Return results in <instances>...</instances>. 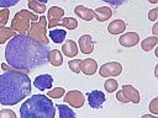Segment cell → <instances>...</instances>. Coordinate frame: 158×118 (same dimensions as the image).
<instances>
[{
  "label": "cell",
  "mask_w": 158,
  "mask_h": 118,
  "mask_svg": "<svg viewBox=\"0 0 158 118\" xmlns=\"http://www.w3.org/2000/svg\"><path fill=\"white\" fill-rule=\"evenodd\" d=\"M56 108H58L59 111V118H75V113L73 112V109H70L65 104H57Z\"/></svg>",
  "instance_id": "obj_24"
},
{
  "label": "cell",
  "mask_w": 158,
  "mask_h": 118,
  "mask_svg": "<svg viewBox=\"0 0 158 118\" xmlns=\"http://www.w3.org/2000/svg\"><path fill=\"white\" fill-rule=\"evenodd\" d=\"M63 100H64L65 103H68L73 108H80V107L84 106V102H85V97H84L83 92H80L78 90L68 91L64 95V98Z\"/></svg>",
  "instance_id": "obj_7"
},
{
  "label": "cell",
  "mask_w": 158,
  "mask_h": 118,
  "mask_svg": "<svg viewBox=\"0 0 158 118\" xmlns=\"http://www.w3.org/2000/svg\"><path fill=\"white\" fill-rule=\"evenodd\" d=\"M49 48L43 45L27 34H16L5 48V59L7 64L23 74L31 73L38 66L48 63Z\"/></svg>",
  "instance_id": "obj_1"
},
{
  "label": "cell",
  "mask_w": 158,
  "mask_h": 118,
  "mask_svg": "<svg viewBox=\"0 0 158 118\" xmlns=\"http://www.w3.org/2000/svg\"><path fill=\"white\" fill-rule=\"evenodd\" d=\"M152 32H153V36H154V37H157V36H158V23H157V22L153 25Z\"/></svg>",
  "instance_id": "obj_36"
},
{
  "label": "cell",
  "mask_w": 158,
  "mask_h": 118,
  "mask_svg": "<svg viewBox=\"0 0 158 118\" xmlns=\"http://www.w3.org/2000/svg\"><path fill=\"white\" fill-rule=\"evenodd\" d=\"M48 61L53 66H60L63 64V55L58 49H51L48 54Z\"/></svg>",
  "instance_id": "obj_19"
},
{
  "label": "cell",
  "mask_w": 158,
  "mask_h": 118,
  "mask_svg": "<svg viewBox=\"0 0 158 118\" xmlns=\"http://www.w3.org/2000/svg\"><path fill=\"white\" fill-rule=\"evenodd\" d=\"M141 118H157V116H151V114H143Z\"/></svg>",
  "instance_id": "obj_37"
},
{
  "label": "cell",
  "mask_w": 158,
  "mask_h": 118,
  "mask_svg": "<svg viewBox=\"0 0 158 118\" xmlns=\"http://www.w3.org/2000/svg\"><path fill=\"white\" fill-rule=\"evenodd\" d=\"M67 32L64 30H51L49 31V37L52 39V42L54 43H62L65 39Z\"/></svg>",
  "instance_id": "obj_23"
},
{
  "label": "cell",
  "mask_w": 158,
  "mask_h": 118,
  "mask_svg": "<svg viewBox=\"0 0 158 118\" xmlns=\"http://www.w3.org/2000/svg\"><path fill=\"white\" fill-rule=\"evenodd\" d=\"M31 80L19 70L0 75V104L15 106L31 93Z\"/></svg>",
  "instance_id": "obj_2"
},
{
  "label": "cell",
  "mask_w": 158,
  "mask_h": 118,
  "mask_svg": "<svg viewBox=\"0 0 158 118\" xmlns=\"http://www.w3.org/2000/svg\"><path fill=\"white\" fill-rule=\"evenodd\" d=\"M57 26H63L67 30H75L78 27V21L74 17H63L56 23L54 27H57Z\"/></svg>",
  "instance_id": "obj_20"
},
{
  "label": "cell",
  "mask_w": 158,
  "mask_h": 118,
  "mask_svg": "<svg viewBox=\"0 0 158 118\" xmlns=\"http://www.w3.org/2000/svg\"><path fill=\"white\" fill-rule=\"evenodd\" d=\"M16 4H17V0H14V1H4V0H0V6H2L5 9H7L10 6H14Z\"/></svg>",
  "instance_id": "obj_34"
},
{
  "label": "cell",
  "mask_w": 158,
  "mask_h": 118,
  "mask_svg": "<svg viewBox=\"0 0 158 118\" xmlns=\"http://www.w3.org/2000/svg\"><path fill=\"white\" fill-rule=\"evenodd\" d=\"M63 16H64V10L62 7H59V6H52V7H49L48 14H47V26H48V28L49 30H53L54 26H56V23L60 18H63Z\"/></svg>",
  "instance_id": "obj_8"
},
{
  "label": "cell",
  "mask_w": 158,
  "mask_h": 118,
  "mask_svg": "<svg viewBox=\"0 0 158 118\" xmlns=\"http://www.w3.org/2000/svg\"><path fill=\"white\" fill-rule=\"evenodd\" d=\"M79 49L83 54H91L94 50V41L90 34H83L79 38Z\"/></svg>",
  "instance_id": "obj_11"
},
{
  "label": "cell",
  "mask_w": 158,
  "mask_h": 118,
  "mask_svg": "<svg viewBox=\"0 0 158 118\" xmlns=\"http://www.w3.org/2000/svg\"><path fill=\"white\" fill-rule=\"evenodd\" d=\"M46 27H47V18L44 16H41L38 18V21L31 22L27 36L31 39H33V41L43 44V45H48L49 39L47 37V28Z\"/></svg>",
  "instance_id": "obj_5"
},
{
  "label": "cell",
  "mask_w": 158,
  "mask_h": 118,
  "mask_svg": "<svg viewBox=\"0 0 158 118\" xmlns=\"http://www.w3.org/2000/svg\"><path fill=\"white\" fill-rule=\"evenodd\" d=\"M149 111H151L154 116L158 114V97H154V98L151 101V103H149Z\"/></svg>",
  "instance_id": "obj_31"
},
{
  "label": "cell",
  "mask_w": 158,
  "mask_h": 118,
  "mask_svg": "<svg viewBox=\"0 0 158 118\" xmlns=\"http://www.w3.org/2000/svg\"><path fill=\"white\" fill-rule=\"evenodd\" d=\"M0 118H16V114L12 109H1L0 111Z\"/></svg>",
  "instance_id": "obj_30"
},
{
  "label": "cell",
  "mask_w": 158,
  "mask_h": 118,
  "mask_svg": "<svg viewBox=\"0 0 158 118\" xmlns=\"http://www.w3.org/2000/svg\"><path fill=\"white\" fill-rule=\"evenodd\" d=\"M74 12H75L77 16H79V17H80L81 20H84V21H90V20H93V17H94V11L90 10V9H88V7H85L84 5H78V6H75Z\"/></svg>",
  "instance_id": "obj_18"
},
{
  "label": "cell",
  "mask_w": 158,
  "mask_h": 118,
  "mask_svg": "<svg viewBox=\"0 0 158 118\" xmlns=\"http://www.w3.org/2000/svg\"><path fill=\"white\" fill-rule=\"evenodd\" d=\"M56 106L46 95H32L20 107V118H54Z\"/></svg>",
  "instance_id": "obj_3"
},
{
  "label": "cell",
  "mask_w": 158,
  "mask_h": 118,
  "mask_svg": "<svg viewBox=\"0 0 158 118\" xmlns=\"http://www.w3.org/2000/svg\"><path fill=\"white\" fill-rule=\"evenodd\" d=\"M94 11V16L95 18L99 21V22H104L106 20H109L111 16H112V10L107 6H100V7H96Z\"/></svg>",
  "instance_id": "obj_16"
},
{
  "label": "cell",
  "mask_w": 158,
  "mask_h": 118,
  "mask_svg": "<svg viewBox=\"0 0 158 118\" xmlns=\"http://www.w3.org/2000/svg\"><path fill=\"white\" fill-rule=\"evenodd\" d=\"M116 100H117L118 102H121V103H128V102H130V101L123 96V93H122L121 90L117 91V93H116Z\"/></svg>",
  "instance_id": "obj_33"
},
{
  "label": "cell",
  "mask_w": 158,
  "mask_h": 118,
  "mask_svg": "<svg viewBox=\"0 0 158 118\" xmlns=\"http://www.w3.org/2000/svg\"><path fill=\"white\" fill-rule=\"evenodd\" d=\"M52 84H53V79H52V76L48 75V74L40 75V76H37V77L35 79V81H33V85H35L38 90H41V91L47 90V88H51V87H52Z\"/></svg>",
  "instance_id": "obj_13"
},
{
  "label": "cell",
  "mask_w": 158,
  "mask_h": 118,
  "mask_svg": "<svg viewBox=\"0 0 158 118\" xmlns=\"http://www.w3.org/2000/svg\"><path fill=\"white\" fill-rule=\"evenodd\" d=\"M126 30V23L123 20H114L111 23H109L107 26V31L109 33L111 34H120V33H123Z\"/></svg>",
  "instance_id": "obj_17"
},
{
  "label": "cell",
  "mask_w": 158,
  "mask_h": 118,
  "mask_svg": "<svg viewBox=\"0 0 158 118\" xmlns=\"http://www.w3.org/2000/svg\"><path fill=\"white\" fill-rule=\"evenodd\" d=\"M138 42H139V34L136 32H127L118 38V43L126 48L135 47L136 44H138Z\"/></svg>",
  "instance_id": "obj_10"
},
{
  "label": "cell",
  "mask_w": 158,
  "mask_h": 118,
  "mask_svg": "<svg viewBox=\"0 0 158 118\" xmlns=\"http://www.w3.org/2000/svg\"><path fill=\"white\" fill-rule=\"evenodd\" d=\"M122 93L123 96L132 103H139V100H141V96H139V92L136 87H133L132 85H123L122 86Z\"/></svg>",
  "instance_id": "obj_12"
},
{
  "label": "cell",
  "mask_w": 158,
  "mask_h": 118,
  "mask_svg": "<svg viewBox=\"0 0 158 118\" xmlns=\"http://www.w3.org/2000/svg\"><path fill=\"white\" fill-rule=\"evenodd\" d=\"M0 66H1V69L5 71V73H10V71H15V69L14 68H11L10 65H7V64H5V63H2V64H0Z\"/></svg>",
  "instance_id": "obj_35"
},
{
  "label": "cell",
  "mask_w": 158,
  "mask_h": 118,
  "mask_svg": "<svg viewBox=\"0 0 158 118\" xmlns=\"http://www.w3.org/2000/svg\"><path fill=\"white\" fill-rule=\"evenodd\" d=\"M122 71V65L117 61H109L100 66L99 75L102 77H111V76H118Z\"/></svg>",
  "instance_id": "obj_6"
},
{
  "label": "cell",
  "mask_w": 158,
  "mask_h": 118,
  "mask_svg": "<svg viewBox=\"0 0 158 118\" xmlns=\"http://www.w3.org/2000/svg\"><path fill=\"white\" fill-rule=\"evenodd\" d=\"M64 95H65V90H64L63 87H56V88L48 91V93H47L46 96L49 97V98H60V97H63Z\"/></svg>",
  "instance_id": "obj_26"
},
{
  "label": "cell",
  "mask_w": 158,
  "mask_h": 118,
  "mask_svg": "<svg viewBox=\"0 0 158 118\" xmlns=\"http://www.w3.org/2000/svg\"><path fill=\"white\" fill-rule=\"evenodd\" d=\"M31 21H38V16L28 10H20L11 20V30L15 31L17 34H26L30 30Z\"/></svg>",
  "instance_id": "obj_4"
},
{
  "label": "cell",
  "mask_w": 158,
  "mask_h": 118,
  "mask_svg": "<svg viewBox=\"0 0 158 118\" xmlns=\"http://www.w3.org/2000/svg\"><path fill=\"white\" fill-rule=\"evenodd\" d=\"M80 71L84 73L85 75H94L98 71V64L94 59H84L80 63Z\"/></svg>",
  "instance_id": "obj_14"
},
{
  "label": "cell",
  "mask_w": 158,
  "mask_h": 118,
  "mask_svg": "<svg viewBox=\"0 0 158 118\" xmlns=\"http://www.w3.org/2000/svg\"><path fill=\"white\" fill-rule=\"evenodd\" d=\"M158 18V7H153L148 11V20L149 21H157Z\"/></svg>",
  "instance_id": "obj_32"
},
{
  "label": "cell",
  "mask_w": 158,
  "mask_h": 118,
  "mask_svg": "<svg viewBox=\"0 0 158 118\" xmlns=\"http://www.w3.org/2000/svg\"><path fill=\"white\" fill-rule=\"evenodd\" d=\"M62 53L64 55H67L68 58H74L78 54V45L72 39H67L64 42V44L62 45Z\"/></svg>",
  "instance_id": "obj_15"
},
{
  "label": "cell",
  "mask_w": 158,
  "mask_h": 118,
  "mask_svg": "<svg viewBox=\"0 0 158 118\" xmlns=\"http://www.w3.org/2000/svg\"><path fill=\"white\" fill-rule=\"evenodd\" d=\"M9 16H10V9L0 10V27H5V25L9 21Z\"/></svg>",
  "instance_id": "obj_29"
},
{
  "label": "cell",
  "mask_w": 158,
  "mask_h": 118,
  "mask_svg": "<svg viewBox=\"0 0 158 118\" xmlns=\"http://www.w3.org/2000/svg\"><path fill=\"white\" fill-rule=\"evenodd\" d=\"M30 10H33L36 14H43L46 11V2H40L36 0H30L27 2Z\"/></svg>",
  "instance_id": "obj_25"
},
{
  "label": "cell",
  "mask_w": 158,
  "mask_h": 118,
  "mask_svg": "<svg viewBox=\"0 0 158 118\" xmlns=\"http://www.w3.org/2000/svg\"><path fill=\"white\" fill-rule=\"evenodd\" d=\"M88 101H89V106L91 108H101V106L104 104L105 102V95L102 91H99V90H94V91H90L88 92Z\"/></svg>",
  "instance_id": "obj_9"
},
{
  "label": "cell",
  "mask_w": 158,
  "mask_h": 118,
  "mask_svg": "<svg viewBox=\"0 0 158 118\" xmlns=\"http://www.w3.org/2000/svg\"><path fill=\"white\" fill-rule=\"evenodd\" d=\"M17 33L11 30V27H0V44L6 43L11 38H14Z\"/></svg>",
  "instance_id": "obj_21"
},
{
  "label": "cell",
  "mask_w": 158,
  "mask_h": 118,
  "mask_svg": "<svg viewBox=\"0 0 158 118\" xmlns=\"http://www.w3.org/2000/svg\"><path fill=\"white\" fill-rule=\"evenodd\" d=\"M104 88L111 93V92H115L116 88H117V81L115 79H107L105 82H104Z\"/></svg>",
  "instance_id": "obj_27"
},
{
  "label": "cell",
  "mask_w": 158,
  "mask_h": 118,
  "mask_svg": "<svg viewBox=\"0 0 158 118\" xmlns=\"http://www.w3.org/2000/svg\"><path fill=\"white\" fill-rule=\"evenodd\" d=\"M158 43V37H154V36H151V37H147L144 38L142 42H141V47L144 52H149L152 50Z\"/></svg>",
  "instance_id": "obj_22"
},
{
  "label": "cell",
  "mask_w": 158,
  "mask_h": 118,
  "mask_svg": "<svg viewBox=\"0 0 158 118\" xmlns=\"http://www.w3.org/2000/svg\"><path fill=\"white\" fill-rule=\"evenodd\" d=\"M80 63H81V59H72V60H69V63H68L69 69L73 73L79 74L80 73Z\"/></svg>",
  "instance_id": "obj_28"
}]
</instances>
